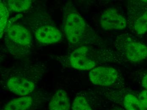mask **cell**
<instances>
[{
	"instance_id": "obj_4",
	"label": "cell",
	"mask_w": 147,
	"mask_h": 110,
	"mask_svg": "<svg viewBox=\"0 0 147 110\" xmlns=\"http://www.w3.org/2000/svg\"><path fill=\"white\" fill-rule=\"evenodd\" d=\"M90 80L98 86H110L118 80L119 75L115 69L112 67H97L90 70L89 74Z\"/></svg>"
},
{
	"instance_id": "obj_3",
	"label": "cell",
	"mask_w": 147,
	"mask_h": 110,
	"mask_svg": "<svg viewBox=\"0 0 147 110\" xmlns=\"http://www.w3.org/2000/svg\"><path fill=\"white\" fill-rule=\"evenodd\" d=\"M63 29L67 40L73 45L80 43L87 28L84 19L72 5H67L63 14Z\"/></svg>"
},
{
	"instance_id": "obj_17",
	"label": "cell",
	"mask_w": 147,
	"mask_h": 110,
	"mask_svg": "<svg viewBox=\"0 0 147 110\" xmlns=\"http://www.w3.org/2000/svg\"><path fill=\"white\" fill-rule=\"evenodd\" d=\"M141 84L142 87L145 88V89L147 90V72L142 77Z\"/></svg>"
},
{
	"instance_id": "obj_8",
	"label": "cell",
	"mask_w": 147,
	"mask_h": 110,
	"mask_svg": "<svg viewBox=\"0 0 147 110\" xmlns=\"http://www.w3.org/2000/svg\"><path fill=\"white\" fill-rule=\"evenodd\" d=\"M36 38L38 42L43 44H52L58 43L61 39L60 30L53 26H44L36 31Z\"/></svg>"
},
{
	"instance_id": "obj_11",
	"label": "cell",
	"mask_w": 147,
	"mask_h": 110,
	"mask_svg": "<svg viewBox=\"0 0 147 110\" xmlns=\"http://www.w3.org/2000/svg\"><path fill=\"white\" fill-rule=\"evenodd\" d=\"M138 35L144 34L147 32V9L134 18L132 23L129 24Z\"/></svg>"
},
{
	"instance_id": "obj_1",
	"label": "cell",
	"mask_w": 147,
	"mask_h": 110,
	"mask_svg": "<svg viewBox=\"0 0 147 110\" xmlns=\"http://www.w3.org/2000/svg\"><path fill=\"white\" fill-rule=\"evenodd\" d=\"M113 56H118L115 52L104 49L99 53H96L89 47L81 46L75 49L69 57L71 67L80 71H89L96 67L97 60L103 59L109 61Z\"/></svg>"
},
{
	"instance_id": "obj_10",
	"label": "cell",
	"mask_w": 147,
	"mask_h": 110,
	"mask_svg": "<svg viewBox=\"0 0 147 110\" xmlns=\"http://www.w3.org/2000/svg\"><path fill=\"white\" fill-rule=\"evenodd\" d=\"M30 96L22 97L10 101L4 107V110H28L33 104Z\"/></svg>"
},
{
	"instance_id": "obj_5",
	"label": "cell",
	"mask_w": 147,
	"mask_h": 110,
	"mask_svg": "<svg viewBox=\"0 0 147 110\" xmlns=\"http://www.w3.org/2000/svg\"><path fill=\"white\" fill-rule=\"evenodd\" d=\"M100 24L106 31H121L126 28L127 20L124 16L115 8L105 10L100 17Z\"/></svg>"
},
{
	"instance_id": "obj_9",
	"label": "cell",
	"mask_w": 147,
	"mask_h": 110,
	"mask_svg": "<svg viewBox=\"0 0 147 110\" xmlns=\"http://www.w3.org/2000/svg\"><path fill=\"white\" fill-rule=\"evenodd\" d=\"M50 110H70L69 98L65 90L59 89L52 97L49 103Z\"/></svg>"
},
{
	"instance_id": "obj_13",
	"label": "cell",
	"mask_w": 147,
	"mask_h": 110,
	"mask_svg": "<svg viewBox=\"0 0 147 110\" xmlns=\"http://www.w3.org/2000/svg\"><path fill=\"white\" fill-rule=\"evenodd\" d=\"M8 5L11 10L20 12L29 9L32 2L30 0H9Z\"/></svg>"
},
{
	"instance_id": "obj_16",
	"label": "cell",
	"mask_w": 147,
	"mask_h": 110,
	"mask_svg": "<svg viewBox=\"0 0 147 110\" xmlns=\"http://www.w3.org/2000/svg\"><path fill=\"white\" fill-rule=\"evenodd\" d=\"M138 98L142 106L146 109H147V90H142L138 95Z\"/></svg>"
},
{
	"instance_id": "obj_6",
	"label": "cell",
	"mask_w": 147,
	"mask_h": 110,
	"mask_svg": "<svg viewBox=\"0 0 147 110\" xmlns=\"http://www.w3.org/2000/svg\"><path fill=\"white\" fill-rule=\"evenodd\" d=\"M8 89L12 93L20 96H27L35 88V84L33 81L24 78L14 76L7 82Z\"/></svg>"
},
{
	"instance_id": "obj_12",
	"label": "cell",
	"mask_w": 147,
	"mask_h": 110,
	"mask_svg": "<svg viewBox=\"0 0 147 110\" xmlns=\"http://www.w3.org/2000/svg\"><path fill=\"white\" fill-rule=\"evenodd\" d=\"M123 103L126 110H147L142 106L138 97L132 94L125 95Z\"/></svg>"
},
{
	"instance_id": "obj_15",
	"label": "cell",
	"mask_w": 147,
	"mask_h": 110,
	"mask_svg": "<svg viewBox=\"0 0 147 110\" xmlns=\"http://www.w3.org/2000/svg\"><path fill=\"white\" fill-rule=\"evenodd\" d=\"M9 18V12L5 4L1 2L0 3V37L3 36L7 28Z\"/></svg>"
},
{
	"instance_id": "obj_7",
	"label": "cell",
	"mask_w": 147,
	"mask_h": 110,
	"mask_svg": "<svg viewBox=\"0 0 147 110\" xmlns=\"http://www.w3.org/2000/svg\"><path fill=\"white\" fill-rule=\"evenodd\" d=\"M9 39L20 46L29 45L32 41L30 32L26 28L18 24H13L6 29Z\"/></svg>"
},
{
	"instance_id": "obj_14",
	"label": "cell",
	"mask_w": 147,
	"mask_h": 110,
	"mask_svg": "<svg viewBox=\"0 0 147 110\" xmlns=\"http://www.w3.org/2000/svg\"><path fill=\"white\" fill-rule=\"evenodd\" d=\"M71 110H92L88 100L84 95L80 94L74 98Z\"/></svg>"
},
{
	"instance_id": "obj_2",
	"label": "cell",
	"mask_w": 147,
	"mask_h": 110,
	"mask_svg": "<svg viewBox=\"0 0 147 110\" xmlns=\"http://www.w3.org/2000/svg\"><path fill=\"white\" fill-rule=\"evenodd\" d=\"M115 52L119 58L131 62H138L147 58V47L129 35L121 34L114 40Z\"/></svg>"
}]
</instances>
